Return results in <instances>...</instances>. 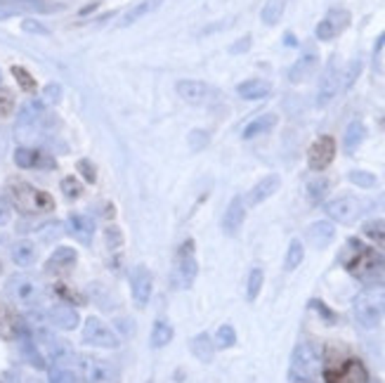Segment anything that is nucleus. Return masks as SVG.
Returning <instances> with one entry per match:
<instances>
[{"instance_id": "obj_7", "label": "nucleus", "mask_w": 385, "mask_h": 383, "mask_svg": "<svg viewBox=\"0 0 385 383\" xmlns=\"http://www.w3.org/2000/svg\"><path fill=\"white\" fill-rule=\"evenodd\" d=\"M291 371L295 379H315L322 371V355L312 343H298L291 357Z\"/></svg>"}, {"instance_id": "obj_45", "label": "nucleus", "mask_w": 385, "mask_h": 383, "mask_svg": "<svg viewBox=\"0 0 385 383\" xmlns=\"http://www.w3.org/2000/svg\"><path fill=\"white\" fill-rule=\"evenodd\" d=\"M76 168H79V173L85 177L90 185H95L97 182V168L92 166V161H87V159H81L79 164H76Z\"/></svg>"}, {"instance_id": "obj_8", "label": "nucleus", "mask_w": 385, "mask_h": 383, "mask_svg": "<svg viewBox=\"0 0 385 383\" xmlns=\"http://www.w3.org/2000/svg\"><path fill=\"white\" fill-rule=\"evenodd\" d=\"M199 275V263H196L194 239H185L178 248V260H175V282L180 288H189Z\"/></svg>"}, {"instance_id": "obj_12", "label": "nucleus", "mask_w": 385, "mask_h": 383, "mask_svg": "<svg viewBox=\"0 0 385 383\" xmlns=\"http://www.w3.org/2000/svg\"><path fill=\"white\" fill-rule=\"evenodd\" d=\"M335 159V140L331 135H322L307 149V166L312 170H326Z\"/></svg>"}, {"instance_id": "obj_1", "label": "nucleus", "mask_w": 385, "mask_h": 383, "mask_svg": "<svg viewBox=\"0 0 385 383\" xmlns=\"http://www.w3.org/2000/svg\"><path fill=\"white\" fill-rule=\"evenodd\" d=\"M5 192H8L10 204H12L21 215H43V213L54 210V199L50 197V192L38 190V187L21 180V177L8 180Z\"/></svg>"}, {"instance_id": "obj_43", "label": "nucleus", "mask_w": 385, "mask_h": 383, "mask_svg": "<svg viewBox=\"0 0 385 383\" xmlns=\"http://www.w3.org/2000/svg\"><path fill=\"white\" fill-rule=\"evenodd\" d=\"M12 76L17 79L19 88H21L24 92H36V81H34V76H31L29 71L24 69V66L14 64V66H12Z\"/></svg>"}, {"instance_id": "obj_24", "label": "nucleus", "mask_w": 385, "mask_h": 383, "mask_svg": "<svg viewBox=\"0 0 385 383\" xmlns=\"http://www.w3.org/2000/svg\"><path fill=\"white\" fill-rule=\"evenodd\" d=\"M305 237L315 248H326L329 244L335 239V227L333 223H329V220H317V223H312L307 227Z\"/></svg>"}, {"instance_id": "obj_57", "label": "nucleus", "mask_w": 385, "mask_h": 383, "mask_svg": "<svg viewBox=\"0 0 385 383\" xmlns=\"http://www.w3.org/2000/svg\"><path fill=\"white\" fill-rule=\"evenodd\" d=\"M0 383H3V381H0Z\"/></svg>"}, {"instance_id": "obj_56", "label": "nucleus", "mask_w": 385, "mask_h": 383, "mask_svg": "<svg viewBox=\"0 0 385 383\" xmlns=\"http://www.w3.org/2000/svg\"><path fill=\"white\" fill-rule=\"evenodd\" d=\"M383 126H385V121H383Z\"/></svg>"}, {"instance_id": "obj_26", "label": "nucleus", "mask_w": 385, "mask_h": 383, "mask_svg": "<svg viewBox=\"0 0 385 383\" xmlns=\"http://www.w3.org/2000/svg\"><path fill=\"white\" fill-rule=\"evenodd\" d=\"M161 3H163V0H135V3L130 5V8L125 10L123 14H121L118 26H121V29H123V26H133L135 21L142 19V17L152 14Z\"/></svg>"}, {"instance_id": "obj_31", "label": "nucleus", "mask_w": 385, "mask_h": 383, "mask_svg": "<svg viewBox=\"0 0 385 383\" xmlns=\"http://www.w3.org/2000/svg\"><path fill=\"white\" fill-rule=\"evenodd\" d=\"M10 253H12V260L19 265V268H29V265L36 260V246L31 242H26V239L12 244Z\"/></svg>"}, {"instance_id": "obj_18", "label": "nucleus", "mask_w": 385, "mask_h": 383, "mask_svg": "<svg viewBox=\"0 0 385 383\" xmlns=\"http://www.w3.org/2000/svg\"><path fill=\"white\" fill-rule=\"evenodd\" d=\"M178 95L185 99L187 104H194V107H201V104H208L213 97V90L208 83L203 81H180L175 86Z\"/></svg>"}, {"instance_id": "obj_49", "label": "nucleus", "mask_w": 385, "mask_h": 383, "mask_svg": "<svg viewBox=\"0 0 385 383\" xmlns=\"http://www.w3.org/2000/svg\"><path fill=\"white\" fill-rule=\"evenodd\" d=\"M21 29L29 31V33H41V36H45V33H50V31L45 29V26H43V24H38L36 19H24V21H21Z\"/></svg>"}, {"instance_id": "obj_51", "label": "nucleus", "mask_w": 385, "mask_h": 383, "mask_svg": "<svg viewBox=\"0 0 385 383\" xmlns=\"http://www.w3.org/2000/svg\"><path fill=\"white\" fill-rule=\"evenodd\" d=\"M8 218H10V210H8V204L0 199V225L3 223H8Z\"/></svg>"}, {"instance_id": "obj_9", "label": "nucleus", "mask_w": 385, "mask_h": 383, "mask_svg": "<svg viewBox=\"0 0 385 383\" xmlns=\"http://www.w3.org/2000/svg\"><path fill=\"white\" fill-rule=\"evenodd\" d=\"M83 341L92 348H102V351H116L121 346L118 336L114 334L112 326H107L100 317H87L83 324Z\"/></svg>"}, {"instance_id": "obj_48", "label": "nucleus", "mask_w": 385, "mask_h": 383, "mask_svg": "<svg viewBox=\"0 0 385 383\" xmlns=\"http://www.w3.org/2000/svg\"><path fill=\"white\" fill-rule=\"evenodd\" d=\"M14 107V99L8 90H0V116H8Z\"/></svg>"}, {"instance_id": "obj_27", "label": "nucleus", "mask_w": 385, "mask_h": 383, "mask_svg": "<svg viewBox=\"0 0 385 383\" xmlns=\"http://www.w3.org/2000/svg\"><path fill=\"white\" fill-rule=\"evenodd\" d=\"M272 92V86L262 79H251L236 86V95L241 99H265Z\"/></svg>"}, {"instance_id": "obj_13", "label": "nucleus", "mask_w": 385, "mask_h": 383, "mask_svg": "<svg viewBox=\"0 0 385 383\" xmlns=\"http://www.w3.org/2000/svg\"><path fill=\"white\" fill-rule=\"evenodd\" d=\"M36 336H38V346H41V351H45V357L48 360H52L54 364L57 362H69V357L74 353H71V346L64 338H59V336H54L52 331H48V329H38L36 331Z\"/></svg>"}, {"instance_id": "obj_29", "label": "nucleus", "mask_w": 385, "mask_h": 383, "mask_svg": "<svg viewBox=\"0 0 385 383\" xmlns=\"http://www.w3.org/2000/svg\"><path fill=\"white\" fill-rule=\"evenodd\" d=\"M274 126H277V114H260L258 119H253L251 124L241 130V137H244V140H253V137L269 132Z\"/></svg>"}, {"instance_id": "obj_30", "label": "nucleus", "mask_w": 385, "mask_h": 383, "mask_svg": "<svg viewBox=\"0 0 385 383\" xmlns=\"http://www.w3.org/2000/svg\"><path fill=\"white\" fill-rule=\"evenodd\" d=\"M364 137H366V128L362 121H352V124L345 128V135H343V147H345V152L352 154L355 152L357 147H360L362 142H364Z\"/></svg>"}, {"instance_id": "obj_35", "label": "nucleus", "mask_w": 385, "mask_h": 383, "mask_svg": "<svg viewBox=\"0 0 385 383\" xmlns=\"http://www.w3.org/2000/svg\"><path fill=\"white\" fill-rule=\"evenodd\" d=\"M52 291L57 293L59 301L67 303V305H83V303H85V296H83V293L76 291L74 286L64 284V282H57V284L52 286Z\"/></svg>"}, {"instance_id": "obj_19", "label": "nucleus", "mask_w": 385, "mask_h": 383, "mask_svg": "<svg viewBox=\"0 0 385 383\" xmlns=\"http://www.w3.org/2000/svg\"><path fill=\"white\" fill-rule=\"evenodd\" d=\"M79 260V253L71 246H57L50 253V258L45 260V272L48 275H62V272H69Z\"/></svg>"}, {"instance_id": "obj_10", "label": "nucleus", "mask_w": 385, "mask_h": 383, "mask_svg": "<svg viewBox=\"0 0 385 383\" xmlns=\"http://www.w3.org/2000/svg\"><path fill=\"white\" fill-rule=\"evenodd\" d=\"M343 88V71L335 59L326 64V69L322 71V79H319V88H317V107H326L331 104L335 95Z\"/></svg>"}, {"instance_id": "obj_47", "label": "nucleus", "mask_w": 385, "mask_h": 383, "mask_svg": "<svg viewBox=\"0 0 385 383\" xmlns=\"http://www.w3.org/2000/svg\"><path fill=\"white\" fill-rule=\"evenodd\" d=\"M59 97H62V88L59 86H45V90H43V102H50V104H54V102H59Z\"/></svg>"}, {"instance_id": "obj_2", "label": "nucleus", "mask_w": 385, "mask_h": 383, "mask_svg": "<svg viewBox=\"0 0 385 383\" xmlns=\"http://www.w3.org/2000/svg\"><path fill=\"white\" fill-rule=\"evenodd\" d=\"M343 265L352 277L362 282H371L385 275V255L357 239L348 242V253L343 255Z\"/></svg>"}, {"instance_id": "obj_53", "label": "nucleus", "mask_w": 385, "mask_h": 383, "mask_svg": "<svg viewBox=\"0 0 385 383\" xmlns=\"http://www.w3.org/2000/svg\"><path fill=\"white\" fill-rule=\"evenodd\" d=\"M24 383H48V381H43V379H36V376H34V379H24Z\"/></svg>"}, {"instance_id": "obj_44", "label": "nucleus", "mask_w": 385, "mask_h": 383, "mask_svg": "<svg viewBox=\"0 0 385 383\" xmlns=\"http://www.w3.org/2000/svg\"><path fill=\"white\" fill-rule=\"evenodd\" d=\"M104 242H107V248H112V251H118L121 246H123V235H121L118 227H107L104 230Z\"/></svg>"}, {"instance_id": "obj_46", "label": "nucleus", "mask_w": 385, "mask_h": 383, "mask_svg": "<svg viewBox=\"0 0 385 383\" xmlns=\"http://www.w3.org/2000/svg\"><path fill=\"white\" fill-rule=\"evenodd\" d=\"M208 132L206 130H191L189 132V147H191V152H201L203 147L208 144Z\"/></svg>"}, {"instance_id": "obj_50", "label": "nucleus", "mask_w": 385, "mask_h": 383, "mask_svg": "<svg viewBox=\"0 0 385 383\" xmlns=\"http://www.w3.org/2000/svg\"><path fill=\"white\" fill-rule=\"evenodd\" d=\"M360 69H362V62H355V64L350 66L348 76H343V79H345V86H352V83H355L357 74H360Z\"/></svg>"}, {"instance_id": "obj_52", "label": "nucleus", "mask_w": 385, "mask_h": 383, "mask_svg": "<svg viewBox=\"0 0 385 383\" xmlns=\"http://www.w3.org/2000/svg\"><path fill=\"white\" fill-rule=\"evenodd\" d=\"M376 204H378V206H381V208H385V192L381 194V197H378V202H376Z\"/></svg>"}, {"instance_id": "obj_33", "label": "nucleus", "mask_w": 385, "mask_h": 383, "mask_svg": "<svg viewBox=\"0 0 385 383\" xmlns=\"http://www.w3.org/2000/svg\"><path fill=\"white\" fill-rule=\"evenodd\" d=\"M173 326L168 324L166 320H158L156 324H154V329H152V338H149V343H152V348L154 351H158V348H166L170 341H173Z\"/></svg>"}, {"instance_id": "obj_54", "label": "nucleus", "mask_w": 385, "mask_h": 383, "mask_svg": "<svg viewBox=\"0 0 385 383\" xmlns=\"http://www.w3.org/2000/svg\"><path fill=\"white\" fill-rule=\"evenodd\" d=\"M293 383H315L312 379H293Z\"/></svg>"}, {"instance_id": "obj_11", "label": "nucleus", "mask_w": 385, "mask_h": 383, "mask_svg": "<svg viewBox=\"0 0 385 383\" xmlns=\"http://www.w3.org/2000/svg\"><path fill=\"white\" fill-rule=\"evenodd\" d=\"M350 21H352L350 10H345V8H333V10H329V12L324 14V19L317 24L315 36L319 38V41H324V43H326V41H333V38H338L340 33L348 29Z\"/></svg>"}, {"instance_id": "obj_15", "label": "nucleus", "mask_w": 385, "mask_h": 383, "mask_svg": "<svg viewBox=\"0 0 385 383\" xmlns=\"http://www.w3.org/2000/svg\"><path fill=\"white\" fill-rule=\"evenodd\" d=\"M130 291H133V301L137 308H145L149 303L154 291V277L145 265H137L133 275H130Z\"/></svg>"}, {"instance_id": "obj_25", "label": "nucleus", "mask_w": 385, "mask_h": 383, "mask_svg": "<svg viewBox=\"0 0 385 383\" xmlns=\"http://www.w3.org/2000/svg\"><path fill=\"white\" fill-rule=\"evenodd\" d=\"M69 235H74L81 244H90L92 237H95V220L87 218V215L81 213H71L67 220Z\"/></svg>"}, {"instance_id": "obj_20", "label": "nucleus", "mask_w": 385, "mask_h": 383, "mask_svg": "<svg viewBox=\"0 0 385 383\" xmlns=\"http://www.w3.org/2000/svg\"><path fill=\"white\" fill-rule=\"evenodd\" d=\"M14 164L19 168H54V159L50 154H43L31 147H19L14 152Z\"/></svg>"}, {"instance_id": "obj_39", "label": "nucleus", "mask_w": 385, "mask_h": 383, "mask_svg": "<svg viewBox=\"0 0 385 383\" xmlns=\"http://www.w3.org/2000/svg\"><path fill=\"white\" fill-rule=\"evenodd\" d=\"M236 346V331L232 324H222L218 329L216 334V348L220 351H227V348H234Z\"/></svg>"}, {"instance_id": "obj_41", "label": "nucleus", "mask_w": 385, "mask_h": 383, "mask_svg": "<svg viewBox=\"0 0 385 383\" xmlns=\"http://www.w3.org/2000/svg\"><path fill=\"white\" fill-rule=\"evenodd\" d=\"M348 180L352 185L362 187V190H371V187H376V175L368 173V170H350L348 173Z\"/></svg>"}, {"instance_id": "obj_55", "label": "nucleus", "mask_w": 385, "mask_h": 383, "mask_svg": "<svg viewBox=\"0 0 385 383\" xmlns=\"http://www.w3.org/2000/svg\"><path fill=\"white\" fill-rule=\"evenodd\" d=\"M0 272H3V265H0Z\"/></svg>"}, {"instance_id": "obj_3", "label": "nucleus", "mask_w": 385, "mask_h": 383, "mask_svg": "<svg viewBox=\"0 0 385 383\" xmlns=\"http://www.w3.org/2000/svg\"><path fill=\"white\" fill-rule=\"evenodd\" d=\"M352 310H355V320L362 329H376L385 320V286L371 284L362 288L352 301Z\"/></svg>"}, {"instance_id": "obj_34", "label": "nucleus", "mask_w": 385, "mask_h": 383, "mask_svg": "<svg viewBox=\"0 0 385 383\" xmlns=\"http://www.w3.org/2000/svg\"><path fill=\"white\" fill-rule=\"evenodd\" d=\"M302 258H305V248H302L300 239H291L289 248H286V258H284V270L293 272L295 268H300Z\"/></svg>"}, {"instance_id": "obj_23", "label": "nucleus", "mask_w": 385, "mask_h": 383, "mask_svg": "<svg viewBox=\"0 0 385 383\" xmlns=\"http://www.w3.org/2000/svg\"><path fill=\"white\" fill-rule=\"evenodd\" d=\"M48 320L52 322L54 326H59V329H76L79 326V313H76V308L74 305H67V303H59V305H54V308L48 310Z\"/></svg>"}, {"instance_id": "obj_22", "label": "nucleus", "mask_w": 385, "mask_h": 383, "mask_svg": "<svg viewBox=\"0 0 385 383\" xmlns=\"http://www.w3.org/2000/svg\"><path fill=\"white\" fill-rule=\"evenodd\" d=\"M317 64H319V55L315 52V50H307V52H302L300 59H295V64L291 66L289 81H291V83H302V81H307L312 74H315Z\"/></svg>"}, {"instance_id": "obj_37", "label": "nucleus", "mask_w": 385, "mask_h": 383, "mask_svg": "<svg viewBox=\"0 0 385 383\" xmlns=\"http://www.w3.org/2000/svg\"><path fill=\"white\" fill-rule=\"evenodd\" d=\"M48 383H79V376L67 367V362H57L50 367V379H48Z\"/></svg>"}, {"instance_id": "obj_14", "label": "nucleus", "mask_w": 385, "mask_h": 383, "mask_svg": "<svg viewBox=\"0 0 385 383\" xmlns=\"http://www.w3.org/2000/svg\"><path fill=\"white\" fill-rule=\"evenodd\" d=\"M26 334V324L12 305L0 301V338L3 341H19Z\"/></svg>"}, {"instance_id": "obj_21", "label": "nucleus", "mask_w": 385, "mask_h": 383, "mask_svg": "<svg viewBox=\"0 0 385 383\" xmlns=\"http://www.w3.org/2000/svg\"><path fill=\"white\" fill-rule=\"evenodd\" d=\"M282 187V177H279L277 173L272 175H265L260 182H258L256 187L249 192V197H246V206H258V204L267 202L269 197H274V192Z\"/></svg>"}, {"instance_id": "obj_40", "label": "nucleus", "mask_w": 385, "mask_h": 383, "mask_svg": "<svg viewBox=\"0 0 385 383\" xmlns=\"http://www.w3.org/2000/svg\"><path fill=\"white\" fill-rule=\"evenodd\" d=\"M329 192V180L326 177H315V180L307 185V199H310L312 204H319L324 197H326Z\"/></svg>"}, {"instance_id": "obj_32", "label": "nucleus", "mask_w": 385, "mask_h": 383, "mask_svg": "<svg viewBox=\"0 0 385 383\" xmlns=\"http://www.w3.org/2000/svg\"><path fill=\"white\" fill-rule=\"evenodd\" d=\"M362 235H364L373 246L381 248V251L385 253V220H381V218L368 220V223H364V227H362Z\"/></svg>"}, {"instance_id": "obj_16", "label": "nucleus", "mask_w": 385, "mask_h": 383, "mask_svg": "<svg viewBox=\"0 0 385 383\" xmlns=\"http://www.w3.org/2000/svg\"><path fill=\"white\" fill-rule=\"evenodd\" d=\"M8 296L17 305H36L38 301V286L31 277L17 275L8 282Z\"/></svg>"}, {"instance_id": "obj_4", "label": "nucleus", "mask_w": 385, "mask_h": 383, "mask_svg": "<svg viewBox=\"0 0 385 383\" xmlns=\"http://www.w3.org/2000/svg\"><path fill=\"white\" fill-rule=\"evenodd\" d=\"M366 208H368V204L364 202V199L350 197V194H345V197H335L324 206L329 218L340 225H352L355 220H360L362 215L366 213Z\"/></svg>"}, {"instance_id": "obj_38", "label": "nucleus", "mask_w": 385, "mask_h": 383, "mask_svg": "<svg viewBox=\"0 0 385 383\" xmlns=\"http://www.w3.org/2000/svg\"><path fill=\"white\" fill-rule=\"evenodd\" d=\"M262 282H265V275H262L260 268H253L249 272V282H246V298L253 303L258 298V293H260L262 288Z\"/></svg>"}, {"instance_id": "obj_28", "label": "nucleus", "mask_w": 385, "mask_h": 383, "mask_svg": "<svg viewBox=\"0 0 385 383\" xmlns=\"http://www.w3.org/2000/svg\"><path fill=\"white\" fill-rule=\"evenodd\" d=\"M189 351L199 362L208 364V362H213V357H216V343H213V338L208 334H196L189 341Z\"/></svg>"}, {"instance_id": "obj_36", "label": "nucleus", "mask_w": 385, "mask_h": 383, "mask_svg": "<svg viewBox=\"0 0 385 383\" xmlns=\"http://www.w3.org/2000/svg\"><path fill=\"white\" fill-rule=\"evenodd\" d=\"M284 10H286V0H267L265 8H262V12H260L262 24L274 26L284 17Z\"/></svg>"}, {"instance_id": "obj_17", "label": "nucleus", "mask_w": 385, "mask_h": 383, "mask_svg": "<svg viewBox=\"0 0 385 383\" xmlns=\"http://www.w3.org/2000/svg\"><path fill=\"white\" fill-rule=\"evenodd\" d=\"M244 220H246V202H244V197H234L232 202L227 204V208H225L220 227H222V232L227 237H236L241 227H244Z\"/></svg>"}, {"instance_id": "obj_42", "label": "nucleus", "mask_w": 385, "mask_h": 383, "mask_svg": "<svg viewBox=\"0 0 385 383\" xmlns=\"http://www.w3.org/2000/svg\"><path fill=\"white\" fill-rule=\"evenodd\" d=\"M59 187H62V192H64V197L69 199V202H76V199L83 194V185L79 182V177H74V175H67L64 177L62 182H59Z\"/></svg>"}, {"instance_id": "obj_6", "label": "nucleus", "mask_w": 385, "mask_h": 383, "mask_svg": "<svg viewBox=\"0 0 385 383\" xmlns=\"http://www.w3.org/2000/svg\"><path fill=\"white\" fill-rule=\"evenodd\" d=\"M79 364L83 383H121L116 364L109 362V360L95 357V355H83Z\"/></svg>"}, {"instance_id": "obj_5", "label": "nucleus", "mask_w": 385, "mask_h": 383, "mask_svg": "<svg viewBox=\"0 0 385 383\" xmlns=\"http://www.w3.org/2000/svg\"><path fill=\"white\" fill-rule=\"evenodd\" d=\"M324 381L326 383H371L368 369L357 357H348L338 364L324 367Z\"/></svg>"}]
</instances>
